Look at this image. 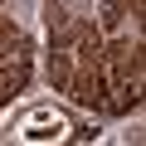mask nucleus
Masks as SVG:
<instances>
[{
  "label": "nucleus",
  "instance_id": "f257e3e1",
  "mask_svg": "<svg viewBox=\"0 0 146 146\" xmlns=\"http://www.w3.org/2000/svg\"><path fill=\"white\" fill-rule=\"evenodd\" d=\"M102 68H107V112L127 117L141 102V39L117 34L102 44Z\"/></svg>",
  "mask_w": 146,
  "mask_h": 146
},
{
  "label": "nucleus",
  "instance_id": "f03ea898",
  "mask_svg": "<svg viewBox=\"0 0 146 146\" xmlns=\"http://www.w3.org/2000/svg\"><path fill=\"white\" fill-rule=\"evenodd\" d=\"M78 107L107 112V68H102V34L98 25L83 29V39L73 44V68H68V88H63Z\"/></svg>",
  "mask_w": 146,
  "mask_h": 146
},
{
  "label": "nucleus",
  "instance_id": "7ed1b4c3",
  "mask_svg": "<svg viewBox=\"0 0 146 146\" xmlns=\"http://www.w3.org/2000/svg\"><path fill=\"white\" fill-rule=\"evenodd\" d=\"M29 73H34V44H29V34L10 15H0V107L15 93H25Z\"/></svg>",
  "mask_w": 146,
  "mask_h": 146
},
{
  "label": "nucleus",
  "instance_id": "20e7f679",
  "mask_svg": "<svg viewBox=\"0 0 146 146\" xmlns=\"http://www.w3.org/2000/svg\"><path fill=\"white\" fill-rule=\"evenodd\" d=\"M127 15L141 20V0H102V29H117Z\"/></svg>",
  "mask_w": 146,
  "mask_h": 146
}]
</instances>
